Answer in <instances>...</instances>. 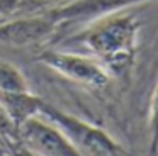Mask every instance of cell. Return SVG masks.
Returning a JSON list of instances; mask_svg holds the SVG:
<instances>
[{"label":"cell","mask_w":158,"mask_h":156,"mask_svg":"<svg viewBox=\"0 0 158 156\" xmlns=\"http://www.w3.org/2000/svg\"><path fill=\"white\" fill-rule=\"evenodd\" d=\"M139 31V17L126 9L87 22L83 29L66 39V44L85 47L109 73L123 75L134 63Z\"/></svg>","instance_id":"1"},{"label":"cell","mask_w":158,"mask_h":156,"mask_svg":"<svg viewBox=\"0 0 158 156\" xmlns=\"http://www.w3.org/2000/svg\"><path fill=\"white\" fill-rule=\"evenodd\" d=\"M38 61L85 87L102 88L109 83V70L90 54L66 49H44L38 56Z\"/></svg>","instance_id":"2"},{"label":"cell","mask_w":158,"mask_h":156,"mask_svg":"<svg viewBox=\"0 0 158 156\" xmlns=\"http://www.w3.org/2000/svg\"><path fill=\"white\" fill-rule=\"evenodd\" d=\"M58 32V24L53 20L48 10L41 14L21 15L12 20L0 22V43L7 46L24 47L44 43Z\"/></svg>","instance_id":"3"},{"label":"cell","mask_w":158,"mask_h":156,"mask_svg":"<svg viewBox=\"0 0 158 156\" xmlns=\"http://www.w3.org/2000/svg\"><path fill=\"white\" fill-rule=\"evenodd\" d=\"M151 0H72L61 7L48 9V14L58 24V31H63L68 26H85L94 19L126 10L133 5H139Z\"/></svg>","instance_id":"4"},{"label":"cell","mask_w":158,"mask_h":156,"mask_svg":"<svg viewBox=\"0 0 158 156\" xmlns=\"http://www.w3.org/2000/svg\"><path fill=\"white\" fill-rule=\"evenodd\" d=\"M24 132L29 142L36 146L46 156H82L75 149V146L68 141V136L61 134L58 129L39 122L38 119H29L24 122Z\"/></svg>","instance_id":"5"},{"label":"cell","mask_w":158,"mask_h":156,"mask_svg":"<svg viewBox=\"0 0 158 156\" xmlns=\"http://www.w3.org/2000/svg\"><path fill=\"white\" fill-rule=\"evenodd\" d=\"M0 104L5 107L12 121L17 127H22L24 122L32 119L36 114L43 110V100L31 93V92H21V93H2L0 92Z\"/></svg>","instance_id":"6"},{"label":"cell","mask_w":158,"mask_h":156,"mask_svg":"<svg viewBox=\"0 0 158 156\" xmlns=\"http://www.w3.org/2000/svg\"><path fill=\"white\" fill-rule=\"evenodd\" d=\"M0 92L2 93H21L29 92V83L24 73L14 63L0 58Z\"/></svg>","instance_id":"7"},{"label":"cell","mask_w":158,"mask_h":156,"mask_svg":"<svg viewBox=\"0 0 158 156\" xmlns=\"http://www.w3.org/2000/svg\"><path fill=\"white\" fill-rule=\"evenodd\" d=\"M39 7H43V3H39L38 0H0V17L14 15L22 10L34 12Z\"/></svg>","instance_id":"8"},{"label":"cell","mask_w":158,"mask_h":156,"mask_svg":"<svg viewBox=\"0 0 158 156\" xmlns=\"http://www.w3.org/2000/svg\"><path fill=\"white\" fill-rule=\"evenodd\" d=\"M148 127L151 132V151L158 153V83L155 85L153 93L150 98V119H148Z\"/></svg>","instance_id":"9"},{"label":"cell","mask_w":158,"mask_h":156,"mask_svg":"<svg viewBox=\"0 0 158 156\" xmlns=\"http://www.w3.org/2000/svg\"><path fill=\"white\" fill-rule=\"evenodd\" d=\"M15 129H17L15 122L12 121V117L9 115V112L5 110V107L0 104V132H5V134H9V132L15 131Z\"/></svg>","instance_id":"10"},{"label":"cell","mask_w":158,"mask_h":156,"mask_svg":"<svg viewBox=\"0 0 158 156\" xmlns=\"http://www.w3.org/2000/svg\"><path fill=\"white\" fill-rule=\"evenodd\" d=\"M39 3H43V5H44V3H48V2H53V0H38Z\"/></svg>","instance_id":"11"}]
</instances>
